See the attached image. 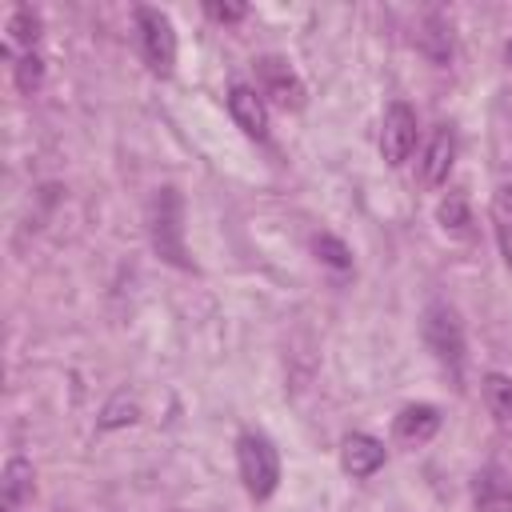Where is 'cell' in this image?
I'll return each mask as SVG.
<instances>
[{
  "mask_svg": "<svg viewBox=\"0 0 512 512\" xmlns=\"http://www.w3.org/2000/svg\"><path fill=\"white\" fill-rule=\"evenodd\" d=\"M436 220L448 228V232H468V224H472V212H468V200L460 196V192H448L444 200H440V208H436Z\"/></svg>",
  "mask_w": 512,
  "mask_h": 512,
  "instance_id": "9a60e30c",
  "label": "cell"
},
{
  "mask_svg": "<svg viewBox=\"0 0 512 512\" xmlns=\"http://www.w3.org/2000/svg\"><path fill=\"white\" fill-rule=\"evenodd\" d=\"M504 56H508V64H512V40H508V44H504Z\"/></svg>",
  "mask_w": 512,
  "mask_h": 512,
  "instance_id": "7402d4cb",
  "label": "cell"
},
{
  "mask_svg": "<svg viewBox=\"0 0 512 512\" xmlns=\"http://www.w3.org/2000/svg\"><path fill=\"white\" fill-rule=\"evenodd\" d=\"M8 36L32 52V44L40 40V16H36L32 8H16L12 20H8Z\"/></svg>",
  "mask_w": 512,
  "mask_h": 512,
  "instance_id": "2e32d148",
  "label": "cell"
},
{
  "mask_svg": "<svg viewBox=\"0 0 512 512\" xmlns=\"http://www.w3.org/2000/svg\"><path fill=\"white\" fill-rule=\"evenodd\" d=\"M12 76H16V88H20L24 96H32V92L44 84V60H40L36 52H24V56L16 60V72H12Z\"/></svg>",
  "mask_w": 512,
  "mask_h": 512,
  "instance_id": "ac0fdd59",
  "label": "cell"
},
{
  "mask_svg": "<svg viewBox=\"0 0 512 512\" xmlns=\"http://www.w3.org/2000/svg\"><path fill=\"white\" fill-rule=\"evenodd\" d=\"M424 344L436 356V364L452 380H460V372H464V324H460L452 304L436 300L424 308Z\"/></svg>",
  "mask_w": 512,
  "mask_h": 512,
  "instance_id": "7a4b0ae2",
  "label": "cell"
},
{
  "mask_svg": "<svg viewBox=\"0 0 512 512\" xmlns=\"http://www.w3.org/2000/svg\"><path fill=\"white\" fill-rule=\"evenodd\" d=\"M312 252H316L328 268H336V272H348V268H352V252L344 248V240H336V236H328V232L312 240Z\"/></svg>",
  "mask_w": 512,
  "mask_h": 512,
  "instance_id": "e0dca14e",
  "label": "cell"
},
{
  "mask_svg": "<svg viewBox=\"0 0 512 512\" xmlns=\"http://www.w3.org/2000/svg\"><path fill=\"white\" fill-rule=\"evenodd\" d=\"M236 464H240V480H244V492L252 500H268L280 484V452L268 436L260 432H244L236 440Z\"/></svg>",
  "mask_w": 512,
  "mask_h": 512,
  "instance_id": "3957f363",
  "label": "cell"
},
{
  "mask_svg": "<svg viewBox=\"0 0 512 512\" xmlns=\"http://www.w3.org/2000/svg\"><path fill=\"white\" fill-rule=\"evenodd\" d=\"M228 112H232V120H236V128L244 136H252V140H264L268 136V108H264V96L256 88L236 84L228 92Z\"/></svg>",
  "mask_w": 512,
  "mask_h": 512,
  "instance_id": "ba28073f",
  "label": "cell"
},
{
  "mask_svg": "<svg viewBox=\"0 0 512 512\" xmlns=\"http://www.w3.org/2000/svg\"><path fill=\"white\" fill-rule=\"evenodd\" d=\"M380 464H384V444H380L376 436H368V432L344 436V444H340V468H344L348 476L364 480V476H372Z\"/></svg>",
  "mask_w": 512,
  "mask_h": 512,
  "instance_id": "9c48e42d",
  "label": "cell"
},
{
  "mask_svg": "<svg viewBox=\"0 0 512 512\" xmlns=\"http://www.w3.org/2000/svg\"><path fill=\"white\" fill-rule=\"evenodd\" d=\"M480 392H484L488 412H492L500 424H512V376H504V372H488L484 384H480Z\"/></svg>",
  "mask_w": 512,
  "mask_h": 512,
  "instance_id": "5bb4252c",
  "label": "cell"
},
{
  "mask_svg": "<svg viewBox=\"0 0 512 512\" xmlns=\"http://www.w3.org/2000/svg\"><path fill=\"white\" fill-rule=\"evenodd\" d=\"M148 240L152 252L172 268H192L188 244H184V200L176 188H156L148 200Z\"/></svg>",
  "mask_w": 512,
  "mask_h": 512,
  "instance_id": "6da1fadb",
  "label": "cell"
},
{
  "mask_svg": "<svg viewBox=\"0 0 512 512\" xmlns=\"http://www.w3.org/2000/svg\"><path fill=\"white\" fill-rule=\"evenodd\" d=\"M416 148V112L404 100H392L384 108V124H380V152L392 168H400Z\"/></svg>",
  "mask_w": 512,
  "mask_h": 512,
  "instance_id": "8992f818",
  "label": "cell"
},
{
  "mask_svg": "<svg viewBox=\"0 0 512 512\" xmlns=\"http://www.w3.org/2000/svg\"><path fill=\"white\" fill-rule=\"evenodd\" d=\"M472 508L476 512H512V480L500 468H484L472 488Z\"/></svg>",
  "mask_w": 512,
  "mask_h": 512,
  "instance_id": "8fae6325",
  "label": "cell"
},
{
  "mask_svg": "<svg viewBox=\"0 0 512 512\" xmlns=\"http://www.w3.org/2000/svg\"><path fill=\"white\" fill-rule=\"evenodd\" d=\"M204 12H208L212 20H220V24H236V20H244L248 8H244V4H208Z\"/></svg>",
  "mask_w": 512,
  "mask_h": 512,
  "instance_id": "44dd1931",
  "label": "cell"
},
{
  "mask_svg": "<svg viewBox=\"0 0 512 512\" xmlns=\"http://www.w3.org/2000/svg\"><path fill=\"white\" fill-rule=\"evenodd\" d=\"M492 228H496L500 256H504V264L512 268V184L496 188V196H492Z\"/></svg>",
  "mask_w": 512,
  "mask_h": 512,
  "instance_id": "4fadbf2b",
  "label": "cell"
},
{
  "mask_svg": "<svg viewBox=\"0 0 512 512\" xmlns=\"http://www.w3.org/2000/svg\"><path fill=\"white\" fill-rule=\"evenodd\" d=\"M428 28H432V32H424V48H428V56H432L436 64H444V60L452 56V40H448V32H444L440 20H432Z\"/></svg>",
  "mask_w": 512,
  "mask_h": 512,
  "instance_id": "d6986e66",
  "label": "cell"
},
{
  "mask_svg": "<svg viewBox=\"0 0 512 512\" xmlns=\"http://www.w3.org/2000/svg\"><path fill=\"white\" fill-rule=\"evenodd\" d=\"M132 420H136V404L116 400V404H108V412H104L100 428H120V424H132Z\"/></svg>",
  "mask_w": 512,
  "mask_h": 512,
  "instance_id": "ffe728a7",
  "label": "cell"
},
{
  "mask_svg": "<svg viewBox=\"0 0 512 512\" xmlns=\"http://www.w3.org/2000/svg\"><path fill=\"white\" fill-rule=\"evenodd\" d=\"M28 496H32V464H28L24 456H12V460L4 464L0 504H4V512H20Z\"/></svg>",
  "mask_w": 512,
  "mask_h": 512,
  "instance_id": "7c38bea8",
  "label": "cell"
},
{
  "mask_svg": "<svg viewBox=\"0 0 512 512\" xmlns=\"http://www.w3.org/2000/svg\"><path fill=\"white\" fill-rule=\"evenodd\" d=\"M452 160H456V132L444 124V128L432 132V140H428V148L420 156V184L424 188H440L448 180V172H452Z\"/></svg>",
  "mask_w": 512,
  "mask_h": 512,
  "instance_id": "52a82bcc",
  "label": "cell"
},
{
  "mask_svg": "<svg viewBox=\"0 0 512 512\" xmlns=\"http://www.w3.org/2000/svg\"><path fill=\"white\" fill-rule=\"evenodd\" d=\"M256 84H260V96H268L276 108H300L304 104V80L296 76V68L284 60V56H264L256 60Z\"/></svg>",
  "mask_w": 512,
  "mask_h": 512,
  "instance_id": "5b68a950",
  "label": "cell"
},
{
  "mask_svg": "<svg viewBox=\"0 0 512 512\" xmlns=\"http://www.w3.org/2000/svg\"><path fill=\"white\" fill-rule=\"evenodd\" d=\"M392 432H396L400 444H412V448L416 444H428L440 432V412L432 404H408V408H400Z\"/></svg>",
  "mask_w": 512,
  "mask_h": 512,
  "instance_id": "30bf717a",
  "label": "cell"
},
{
  "mask_svg": "<svg viewBox=\"0 0 512 512\" xmlns=\"http://www.w3.org/2000/svg\"><path fill=\"white\" fill-rule=\"evenodd\" d=\"M136 28H140V48L144 64L156 76H172L176 68V28L160 8H136Z\"/></svg>",
  "mask_w": 512,
  "mask_h": 512,
  "instance_id": "277c9868",
  "label": "cell"
}]
</instances>
